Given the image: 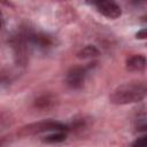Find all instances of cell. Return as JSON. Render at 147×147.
Wrapping results in <instances>:
<instances>
[{
    "instance_id": "cell-1",
    "label": "cell",
    "mask_w": 147,
    "mask_h": 147,
    "mask_svg": "<svg viewBox=\"0 0 147 147\" xmlns=\"http://www.w3.org/2000/svg\"><path fill=\"white\" fill-rule=\"evenodd\" d=\"M147 87L144 82H130L117 86L109 95V101L113 105L123 106L142 101L146 98Z\"/></svg>"
},
{
    "instance_id": "cell-2",
    "label": "cell",
    "mask_w": 147,
    "mask_h": 147,
    "mask_svg": "<svg viewBox=\"0 0 147 147\" xmlns=\"http://www.w3.org/2000/svg\"><path fill=\"white\" fill-rule=\"evenodd\" d=\"M69 127L60 122L56 121H41L36 123H30L22 126L17 136L18 137H31L36 134H40L44 132H53V131H68Z\"/></svg>"
},
{
    "instance_id": "cell-3",
    "label": "cell",
    "mask_w": 147,
    "mask_h": 147,
    "mask_svg": "<svg viewBox=\"0 0 147 147\" xmlns=\"http://www.w3.org/2000/svg\"><path fill=\"white\" fill-rule=\"evenodd\" d=\"M96 65V62L88 63L87 65L82 67H74L71 68L65 76V83L72 90H79L84 86V83L86 80V77L91 69H93Z\"/></svg>"
},
{
    "instance_id": "cell-4",
    "label": "cell",
    "mask_w": 147,
    "mask_h": 147,
    "mask_svg": "<svg viewBox=\"0 0 147 147\" xmlns=\"http://www.w3.org/2000/svg\"><path fill=\"white\" fill-rule=\"evenodd\" d=\"M13 48L17 63L24 65L26 62V34L18 33L13 39Z\"/></svg>"
},
{
    "instance_id": "cell-5",
    "label": "cell",
    "mask_w": 147,
    "mask_h": 147,
    "mask_svg": "<svg viewBox=\"0 0 147 147\" xmlns=\"http://www.w3.org/2000/svg\"><path fill=\"white\" fill-rule=\"evenodd\" d=\"M98 9L103 16H106L107 18H110V20H116L122 15L121 7L111 0L98 3Z\"/></svg>"
},
{
    "instance_id": "cell-6",
    "label": "cell",
    "mask_w": 147,
    "mask_h": 147,
    "mask_svg": "<svg viewBox=\"0 0 147 147\" xmlns=\"http://www.w3.org/2000/svg\"><path fill=\"white\" fill-rule=\"evenodd\" d=\"M125 68L131 72H142L146 69V57L141 54L132 55L126 59Z\"/></svg>"
},
{
    "instance_id": "cell-7",
    "label": "cell",
    "mask_w": 147,
    "mask_h": 147,
    "mask_svg": "<svg viewBox=\"0 0 147 147\" xmlns=\"http://www.w3.org/2000/svg\"><path fill=\"white\" fill-rule=\"evenodd\" d=\"M57 98L52 93H44L34 100V107L40 110H49L56 107Z\"/></svg>"
},
{
    "instance_id": "cell-8",
    "label": "cell",
    "mask_w": 147,
    "mask_h": 147,
    "mask_svg": "<svg viewBox=\"0 0 147 147\" xmlns=\"http://www.w3.org/2000/svg\"><path fill=\"white\" fill-rule=\"evenodd\" d=\"M28 40H30L32 44H34L36 46L40 47V48H48L52 46L53 40L51 39L49 36L38 32V33H29L28 34Z\"/></svg>"
},
{
    "instance_id": "cell-9",
    "label": "cell",
    "mask_w": 147,
    "mask_h": 147,
    "mask_svg": "<svg viewBox=\"0 0 147 147\" xmlns=\"http://www.w3.org/2000/svg\"><path fill=\"white\" fill-rule=\"evenodd\" d=\"M100 51L93 46V45H86L85 47L80 48L77 53V57L80 60H87V59H94L96 56H99Z\"/></svg>"
},
{
    "instance_id": "cell-10",
    "label": "cell",
    "mask_w": 147,
    "mask_h": 147,
    "mask_svg": "<svg viewBox=\"0 0 147 147\" xmlns=\"http://www.w3.org/2000/svg\"><path fill=\"white\" fill-rule=\"evenodd\" d=\"M67 139V131H53L52 134L46 136L42 141L46 144H59Z\"/></svg>"
},
{
    "instance_id": "cell-11",
    "label": "cell",
    "mask_w": 147,
    "mask_h": 147,
    "mask_svg": "<svg viewBox=\"0 0 147 147\" xmlns=\"http://www.w3.org/2000/svg\"><path fill=\"white\" fill-rule=\"evenodd\" d=\"M131 145L132 146H138V147H144L146 145V136H141V137L137 138Z\"/></svg>"
},
{
    "instance_id": "cell-12",
    "label": "cell",
    "mask_w": 147,
    "mask_h": 147,
    "mask_svg": "<svg viewBox=\"0 0 147 147\" xmlns=\"http://www.w3.org/2000/svg\"><path fill=\"white\" fill-rule=\"evenodd\" d=\"M146 29L144 28V29H141V30H139L137 33H136V38L137 39H141V40H144V39H146Z\"/></svg>"
},
{
    "instance_id": "cell-13",
    "label": "cell",
    "mask_w": 147,
    "mask_h": 147,
    "mask_svg": "<svg viewBox=\"0 0 147 147\" xmlns=\"http://www.w3.org/2000/svg\"><path fill=\"white\" fill-rule=\"evenodd\" d=\"M0 2L2 3V5H5V6H7V7H10V8H14V5L9 1V0H0Z\"/></svg>"
},
{
    "instance_id": "cell-14",
    "label": "cell",
    "mask_w": 147,
    "mask_h": 147,
    "mask_svg": "<svg viewBox=\"0 0 147 147\" xmlns=\"http://www.w3.org/2000/svg\"><path fill=\"white\" fill-rule=\"evenodd\" d=\"M131 2L134 5V6H140L145 2V0H131Z\"/></svg>"
},
{
    "instance_id": "cell-15",
    "label": "cell",
    "mask_w": 147,
    "mask_h": 147,
    "mask_svg": "<svg viewBox=\"0 0 147 147\" xmlns=\"http://www.w3.org/2000/svg\"><path fill=\"white\" fill-rule=\"evenodd\" d=\"M2 24H3V18H2V14L0 11V29L2 28Z\"/></svg>"
},
{
    "instance_id": "cell-16",
    "label": "cell",
    "mask_w": 147,
    "mask_h": 147,
    "mask_svg": "<svg viewBox=\"0 0 147 147\" xmlns=\"http://www.w3.org/2000/svg\"><path fill=\"white\" fill-rule=\"evenodd\" d=\"M95 1V3L98 5V3H101V2H105V1H108V0H94Z\"/></svg>"
}]
</instances>
